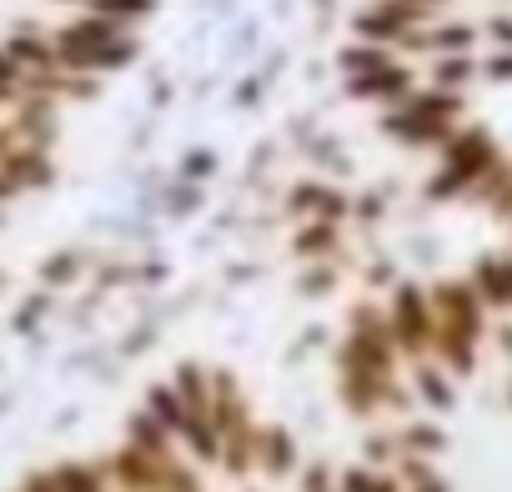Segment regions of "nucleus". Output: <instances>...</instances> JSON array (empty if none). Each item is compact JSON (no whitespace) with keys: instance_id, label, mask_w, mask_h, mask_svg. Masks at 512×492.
I'll list each match as a JSON object with an SVG mask.
<instances>
[{"instance_id":"nucleus-8","label":"nucleus","mask_w":512,"mask_h":492,"mask_svg":"<svg viewBox=\"0 0 512 492\" xmlns=\"http://www.w3.org/2000/svg\"><path fill=\"white\" fill-rule=\"evenodd\" d=\"M472 292L482 297L487 312H512V252H487L477 257V267L467 272Z\"/></svg>"},{"instance_id":"nucleus-5","label":"nucleus","mask_w":512,"mask_h":492,"mask_svg":"<svg viewBox=\"0 0 512 492\" xmlns=\"http://www.w3.org/2000/svg\"><path fill=\"white\" fill-rule=\"evenodd\" d=\"M342 86L352 101H372V106H397L417 91V76L407 71V61L392 46H372V41H352L342 51Z\"/></svg>"},{"instance_id":"nucleus-26","label":"nucleus","mask_w":512,"mask_h":492,"mask_svg":"<svg viewBox=\"0 0 512 492\" xmlns=\"http://www.w3.org/2000/svg\"><path fill=\"white\" fill-rule=\"evenodd\" d=\"M176 492H206V487H201V477H196V467H191V477H186V482H181Z\"/></svg>"},{"instance_id":"nucleus-13","label":"nucleus","mask_w":512,"mask_h":492,"mask_svg":"<svg viewBox=\"0 0 512 492\" xmlns=\"http://www.w3.org/2000/svg\"><path fill=\"white\" fill-rule=\"evenodd\" d=\"M477 71H482L477 56H432V86H437V91L462 96V91L477 81Z\"/></svg>"},{"instance_id":"nucleus-28","label":"nucleus","mask_w":512,"mask_h":492,"mask_svg":"<svg viewBox=\"0 0 512 492\" xmlns=\"http://www.w3.org/2000/svg\"><path fill=\"white\" fill-rule=\"evenodd\" d=\"M412 6H422V11H432V16H437V11L447 6V0H412Z\"/></svg>"},{"instance_id":"nucleus-23","label":"nucleus","mask_w":512,"mask_h":492,"mask_svg":"<svg viewBox=\"0 0 512 492\" xmlns=\"http://www.w3.org/2000/svg\"><path fill=\"white\" fill-rule=\"evenodd\" d=\"M487 36H492L502 51H512V21H492V26H487Z\"/></svg>"},{"instance_id":"nucleus-18","label":"nucleus","mask_w":512,"mask_h":492,"mask_svg":"<svg viewBox=\"0 0 512 492\" xmlns=\"http://www.w3.org/2000/svg\"><path fill=\"white\" fill-rule=\"evenodd\" d=\"M76 277H81V257H76V252H56V257L41 267V282H46V292H56V287L76 282Z\"/></svg>"},{"instance_id":"nucleus-1","label":"nucleus","mask_w":512,"mask_h":492,"mask_svg":"<svg viewBox=\"0 0 512 492\" xmlns=\"http://www.w3.org/2000/svg\"><path fill=\"white\" fill-rule=\"evenodd\" d=\"M427 297H432V322H437L432 357H437L452 377H467V372L477 367V347H482V337H487V307H482V297L472 292L467 277L437 282Z\"/></svg>"},{"instance_id":"nucleus-20","label":"nucleus","mask_w":512,"mask_h":492,"mask_svg":"<svg viewBox=\"0 0 512 492\" xmlns=\"http://www.w3.org/2000/svg\"><path fill=\"white\" fill-rule=\"evenodd\" d=\"M302 492H337V467H332V462L302 467Z\"/></svg>"},{"instance_id":"nucleus-16","label":"nucleus","mask_w":512,"mask_h":492,"mask_svg":"<svg viewBox=\"0 0 512 492\" xmlns=\"http://www.w3.org/2000/svg\"><path fill=\"white\" fill-rule=\"evenodd\" d=\"M397 447L402 452H417V457H432V452L447 447V432L432 427V422H407V427H397Z\"/></svg>"},{"instance_id":"nucleus-9","label":"nucleus","mask_w":512,"mask_h":492,"mask_svg":"<svg viewBox=\"0 0 512 492\" xmlns=\"http://www.w3.org/2000/svg\"><path fill=\"white\" fill-rule=\"evenodd\" d=\"M412 397L432 412H452L457 407V387H452V372L437 362V357H422L412 362Z\"/></svg>"},{"instance_id":"nucleus-15","label":"nucleus","mask_w":512,"mask_h":492,"mask_svg":"<svg viewBox=\"0 0 512 492\" xmlns=\"http://www.w3.org/2000/svg\"><path fill=\"white\" fill-rule=\"evenodd\" d=\"M171 437L181 432V422H186V402H181V392L171 387V382H161V387H146V402H141Z\"/></svg>"},{"instance_id":"nucleus-21","label":"nucleus","mask_w":512,"mask_h":492,"mask_svg":"<svg viewBox=\"0 0 512 492\" xmlns=\"http://www.w3.org/2000/svg\"><path fill=\"white\" fill-rule=\"evenodd\" d=\"M211 166H216V156H211V151H196V156H186L181 176H186V181H201V176H211Z\"/></svg>"},{"instance_id":"nucleus-22","label":"nucleus","mask_w":512,"mask_h":492,"mask_svg":"<svg viewBox=\"0 0 512 492\" xmlns=\"http://www.w3.org/2000/svg\"><path fill=\"white\" fill-rule=\"evenodd\" d=\"M482 71H487L492 81H507V76H512V51H497L492 61H482Z\"/></svg>"},{"instance_id":"nucleus-11","label":"nucleus","mask_w":512,"mask_h":492,"mask_svg":"<svg viewBox=\"0 0 512 492\" xmlns=\"http://www.w3.org/2000/svg\"><path fill=\"white\" fill-rule=\"evenodd\" d=\"M297 462H302L297 437H292L287 427H262V442H256V467H262V472L277 482V477H292Z\"/></svg>"},{"instance_id":"nucleus-3","label":"nucleus","mask_w":512,"mask_h":492,"mask_svg":"<svg viewBox=\"0 0 512 492\" xmlns=\"http://www.w3.org/2000/svg\"><path fill=\"white\" fill-rule=\"evenodd\" d=\"M457 126H462V96L437 91V86H417L407 101L382 111V136H392L397 146H412V151H432V146L442 151Z\"/></svg>"},{"instance_id":"nucleus-14","label":"nucleus","mask_w":512,"mask_h":492,"mask_svg":"<svg viewBox=\"0 0 512 492\" xmlns=\"http://www.w3.org/2000/svg\"><path fill=\"white\" fill-rule=\"evenodd\" d=\"M126 442H131V447H141V452H181V447H176V437H171V432H166L146 407H141V412H131V422H126Z\"/></svg>"},{"instance_id":"nucleus-27","label":"nucleus","mask_w":512,"mask_h":492,"mask_svg":"<svg viewBox=\"0 0 512 492\" xmlns=\"http://www.w3.org/2000/svg\"><path fill=\"white\" fill-rule=\"evenodd\" d=\"M497 347H502V352L512 357V327H502V332H497Z\"/></svg>"},{"instance_id":"nucleus-4","label":"nucleus","mask_w":512,"mask_h":492,"mask_svg":"<svg viewBox=\"0 0 512 492\" xmlns=\"http://www.w3.org/2000/svg\"><path fill=\"white\" fill-rule=\"evenodd\" d=\"M497 166H502V151H497L492 131L487 126H457L447 136V146L437 151V171L427 176V196L432 201L472 196Z\"/></svg>"},{"instance_id":"nucleus-24","label":"nucleus","mask_w":512,"mask_h":492,"mask_svg":"<svg viewBox=\"0 0 512 492\" xmlns=\"http://www.w3.org/2000/svg\"><path fill=\"white\" fill-rule=\"evenodd\" d=\"M367 492H407V487H402V482H397L392 472H377V477L367 482Z\"/></svg>"},{"instance_id":"nucleus-6","label":"nucleus","mask_w":512,"mask_h":492,"mask_svg":"<svg viewBox=\"0 0 512 492\" xmlns=\"http://www.w3.org/2000/svg\"><path fill=\"white\" fill-rule=\"evenodd\" d=\"M387 332H392V347H397L402 362L432 357L437 322H432V297H427V287H417V282H397V287H392V297H387Z\"/></svg>"},{"instance_id":"nucleus-19","label":"nucleus","mask_w":512,"mask_h":492,"mask_svg":"<svg viewBox=\"0 0 512 492\" xmlns=\"http://www.w3.org/2000/svg\"><path fill=\"white\" fill-rule=\"evenodd\" d=\"M337 262H307V272H302V292L307 297H327L332 287H337Z\"/></svg>"},{"instance_id":"nucleus-7","label":"nucleus","mask_w":512,"mask_h":492,"mask_svg":"<svg viewBox=\"0 0 512 492\" xmlns=\"http://www.w3.org/2000/svg\"><path fill=\"white\" fill-rule=\"evenodd\" d=\"M287 211L297 221H337L342 226L352 216V201L337 186H327V181H297L292 196H287Z\"/></svg>"},{"instance_id":"nucleus-10","label":"nucleus","mask_w":512,"mask_h":492,"mask_svg":"<svg viewBox=\"0 0 512 492\" xmlns=\"http://www.w3.org/2000/svg\"><path fill=\"white\" fill-rule=\"evenodd\" d=\"M342 246H347V236H342L337 221H302L297 236H292V252L302 262H337Z\"/></svg>"},{"instance_id":"nucleus-29","label":"nucleus","mask_w":512,"mask_h":492,"mask_svg":"<svg viewBox=\"0 0 512 492\" xmlns=\"http://www.w3.org/2000/svg\"><path fill=\"white\" fill-rule=\"evenodd\" d=\"M507 407H512V382H507Z\"/></svg>"},{"instance_id":"nucleus-17","label":"nucleus","mask_w":512,"mask_h":492,"mask_svg":"<svg viewBox=\"0 0 512 492\" xmlns=\"http://www.w3.org/2000/svg\"><path fill=\"white\" fill-rule=\"evenodd\" d=\"M156 0H86L81 16H106V21H121V26H136L141 16H151Z\"/></svg>"},{"instance_id":"nucleus-2","label":"nucleus","mask_w":512,"mask_h":492,"mask_svg":"<svg viewBox=\"0 0 512 492\" xmlns=\"http://www.w3.org/2000/svg\"><path fill=\"white\" fill-rule=\"evenodd\" d=\"M51 46H56V61L61 71H76V76H106V71H121L131 66L136 56V31L121 26V21H106V16H76L66 26L51 31Z\"/></svg>"},{"instance_id":"nucleus-12","label":"nucleus","mask_w":512,"mask_h":492,"mask_svg":"<svg viewBox=\"0 0 512 492\" xmlns=\"http://www.w3.org/2000/svg\"><path fill=\"white\" fill-rule=\"evenodd\" d=\"M482 31L472 21H432L427 31V56H472Z\"/></svg>"},{"instance_id":"nucleus-25","label":"nucleus","mask_w":512,"mask_h":492,"mask_svg":"<svg viewBox=\"0 0 512 492\" xmlns=\"http://www.w3.org/2000/svg\"><path fill=\"white\" fill-rule=\"evenodd\" d=\"M407 492H452L442 477H432V482H422V487H407Z\"/></svg>"}]
</instances>
